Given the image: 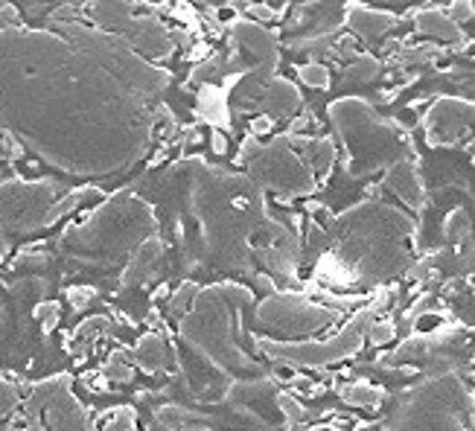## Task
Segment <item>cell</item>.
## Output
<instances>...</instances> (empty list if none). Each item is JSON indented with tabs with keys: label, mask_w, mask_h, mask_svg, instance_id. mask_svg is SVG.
Returning <instances> with one entry per match:
<instances>
[{
	"label": "cell",
	"mask_w": 475,
	"mask_h": 431,
	"mask_svg": "<svg viewBox=\"0 0 475 431\" xmlns=\"http://www.w3.org/2000/svg\"><path fill=\"white\" fill-rule=\"evenodd\" d=\"M470 230H472V221H470L467 213H463V210H452V213L446 216V221H444V237H446L449 242L467 239Z\"/></svg>",
	"instance_id": "cell-21"
},
{
	"label": "cell",
	"mask_w": 475,
	"mask_h": 431,
	"mask_svg": "<svg viewBox=\"0 0 475 431\" xmlns=\"http://www.w3.org/2000/svg\"><path fill=\"white\" fill-rule=\"evenodd\" d=\"M344 23H347V30H353V35H358V39L379 41L382 35H388L393 27H397L400 18L391 15V12L370 9L365 4H347Z\"/></svg>",
	"instance_id": "cell-11"
},
{
	"label": "cell",
	"mask_w": 475,
	"mask_h": 431,
	"mask_svg": "<svg viewBox=\"0 0 475 431\" xmlns=\"http://www.w3.org/2000/svg\"><path fill=\"white\" fill-rule=\"evenodd\" d=\"M164 256H167V248H164V239L158 237H149L141 242V248H137L129 263H125L123 274H120V286H143L149 280H155V274L164 268Z\"/></svg>",
	"instance_id": "cell-10"
},
{
	"label": "cell",
	"mask_w": 475,
	"mask_h": 431,
	"mask_svg": "<svg viewBox=\"0 0 475 431\" xmlns=\"http://www.w3.org/2000/svg\"><path fill=\"white\" fill-rule=\"evenodd\" d=\"M414 30L420 35H428V39H435V41H446V44L463 41V30L440 9L414 12Z\"/></svg>",
	"instance_id": "cell-14"
},
{
	"label": "cell",
	"mask_w": 475,
	"mask_h": 431,
	"mask_svg": "<svg viewBox=\"0 0 475 431\" xmlns=\"http://www.w3.org/2000/svg\"><path fill=\"white\" fill-rule=\"evenodd\" d=\"M272 128H274V120H272V116H265V114H260V116H257V120H254V123H251V134H254V137H257V134H269V132H272Z\"/></svg>",
	"instance_id": "cell-35"
},
{
	"label": "cell",
	"mask_w": 475,
	"mask_h": 431,
	"mask_svg": "<svg viewBox=\"0 0 475 431\" xmlns=\"http://www.w3.org/2000/svg\"><path fill=\"white\" fill-rule=\"evenodd\" d=\"M335 312L300 295H269L257 309V323L286 335H309L332 323Z\"/></svg>",
	"instance_id": "cell-8"
},
{
	"label": "cell",
	"mask_w": 475,
	"mask_h": 431,
	"mask_svg": "<svg viewBox=\"0 0 475 431\" xmlns=\"http://www.w3.org/2000/svg\"><path fill=\"white\" fill-rule=\"evenodd\" d=\"M382 4H405V0H382Z\"/></svg>",
	"instance_id": "cell-40"
},
{
	"label": "cell",
	"mask_w": 475,
	"mask_h": 431,
	"mask_svg": "<svg viewBox=\"0 0 475 431\" xmlns=\"http://www.w3.org/2000/svg\"><path fill=\"white\" fill-rule=\"evenodd\" d=\"M382 184H385L391 193H397L411 210H420L423 202H426L420 172L414 169V163H411V160H397V163H391L388 172H385V181H382Z\"/></svg>",
	"instance_id": "cell-13"
},
{
	"label": "cell",
	"mask_w": 475,
	"mask_h": 431,
	"mask_svg": "<svg viewBox=\"0 0 475 431\" xmlns=\"http://www.w3.org/2000/svg\"><path fill=\"white\" fill-rule=\"evenodd\" d=\"M155 419L167 431H211V419L202 417L199 411H193V408H184L176 402L158 408Z\"/></svg>",
	"instance_id": "cell-16"
},
{
	"label": "cell",
	"mask_w": 475,
	"mask_h": 431,
	"mask_svg": "<svg viewBox=\"0 0 475 431\" xmlns=\"http://www.w3.org/2000/svg\"><path fill=\"white\" fill-rule=\"evenodd\" d=\"M67 4H71V0H15V6H18V9H24L30 18L48 15V12L53 15L56 9H59V6H67Z\"/></svg>",
	"instance_id": "cell-28"
},
{
	"label": "cell",
	"mask_w": 475,
	"mask_h": 431,
	"mask_svg": "<svg viewBox=\"0 0 475 431\" xmlns=\"http://www.w3.org/2000/svg\"><path fill=\"white\" fill-rule=\"evenodd\" d=\"M106 376H108L111 382H120V384H125V382L134 379V370H132L129 361H125V353L114 349V353L108 356V361H106Z\"/></svg>",
	"instance_id": "cell-24"
},
{
	"label": "cell",
	"mask_w": 475,
	"mask_h": 431,
	"mask_svg": "<svg viewBox=\"0 0 475 431\" xmlns=\"http://www.w3.org/2000/svg\"><path fill=\"white\" fill-rule=\"evenodd\" d=\"M219 76H225V56H213L211 62H204L193 70V85H204V82H213Z\"/></svg>",
	"instance_id": "cell-26"
},
{
	"label": "cell",
	"mask_w": 475,
	"mask_h": 431,
	"mask_svg": "<svg viewBox=\"0 0 475 431\" xmlns=\"http://www.w3.org/2000/svg\"><path fill=\"white\" fill-rule=\"evenodd\" d=\"M6 326H9V306H6V297H4V286H0V338H4L6 332Z\"/></svg>",
	"instance_id": "cell-37"
},
{
	"label": "cell",
	"mask_w": 475,
	"mask_h": 431,
	"mask_svg": "<svg viewBox=\"0 0 475 431\" xmlns=\"http://www.w3.org/2000/svg\"><path fill=\"white\" fill-rule=\"evenodd\" d=\"M94 297H97V289H91V286H73V289H67V300H71L73 309H85Z\"/></svg>",
	"instance_id": "cell-32"
},
{
	"label": "cell",
	"mask_w": 475,
	"mask_h": 431,
	"mask_svg": "<svg viewBox=\"0 0 475 431\" xmlns=\"http://www.w3.org/2000/svg\"><path fill=\"white\" fill-rule=\"evenodd\" d=\"M330 120L347 146L344 167L350 175H370L379 167L405 160L411 140L393 120H379L367 102L339 99L330 105Z\"/></svg>",
	"instance_id": "cell-4"
},
{
	"label": "cell",
	"mask_w": 475,
	"mask_h": 431,
	"mask_svg": "<svg viewBox=\"0 0 475 431\" xmlns=\"http://www.w3.org/2000/svg\"><path fill=\"white\" fill-rule=\"evenodd\" d=\"M9 251V239L4 237V233H0V256H4Z\"/></svg>",
	"instance_id": "cell-39"
},
{
	"label": "cell",
	"mask_w": 475,
	"mask_h": 431,
	"mask_svg": "<svg viewBox=\"0 0 475 431\" xmlns=\"http://www.w3.org/2000/svg\"><path fill=\"white\" fill-rule=\"evenodd\" d=\"M300 102H304V99H300V91L292 85V82L274 76L269 85L263 88L257 108L265 116H272V120H286V116H295L298 114Z\"/></svg>",
	"instance_id": "cell-12"
},
{
	"label": "cell",
	"mask_w": 475,
	"mask_h": 431,
	"mask_svg": "<svg viewBox=\"0 0 475 431\" xmlns=\"http://www.w3.org/2000/svg\"><path fill=\"white\" fill-rule=\"evenodd\" d=\"M298 79L304 82V85L315 88V91H327L330 88V70L324 65H318V62L300 65L298 67Z\"/></svg>",
	"instance_id": "cell-22"
},
{
	"label": "cell",
	"mask_w": 475,
	"mask_h": 431,
	"mask_svg": "<svg viewBox=\"0 0 475 431\" xmlns=\"http://www.w3.org/2000/svg\"><path fill=\"white\" fill-rule=\"evenodd\" d=\"M59 202V184L41 181H4L0 184V228L21 233H36L48 221L50 207Z\"/></svg>",
	"instance_id": "cell-7"
},
{
	"label": "cell",
	"mask_w": 475,
	"mask_h": 431,
	"mask_svg": "<svg viewBox=\"0 0 475 431\" xmlns=\"http://www.w3.org/2000/svg\"><path fill=\"white\" fill-rule=\"evenodd\" d=\"M304 163L312 172H318L321 178L330 175L335 163V143L330 137H309V143L304 146Z\"/></svg>",
	"instance_id": "cell-17"
},
{
	"label": "cell",
	"mask_w": 475,
	"mask_h": 431,
	"mask_svg": "<svg viewBox=\"0 0 475 431\" xmlns=\"http://www.w3.org/2000/svg\"><path fill=\"white\" fill-rule=\"evenodd\" d=\"M199 291H202L199 283H193V280H184V283L169 295L167 309H169L172 315H184V312L190 309V303H193L195 297H199Z\"/></svg>",
	"instance_id": "cell-20"
},
{
	"label": "cell",
	"mask_w": 475,
	"mask_h": 431,
	"mask_svg": "<svg viewBox=\"0 0 475 431\" xmlns=\"http://www.w3.org/2000/svg\"><path fill=\"white\" fill-rule=\"evenodd\" d=\"M254 286H257L260 291H265V295H274V280L269 277V274H257V277H254Z\"/></svg>",
	"instance_id": "cell-38"
},
{
	"label": "cell",
	"mask_w": 475,
	"mask_h": 431,
	"mask_svg": "<svg viewBox=\"0 0 475 431\" xmlns=\"http://www.w3.org/2000/svg\"><path fill=\"white\" fill-rule=\"evenodd\" d=\"M242 306H251V291L246 286L222 283L202 289L178 326L181 338L199 358L211 361L222 373L260 370L237 344V332H242Z\"/></svg>",
	"instance_id": "cell-3"
},
{
	"label": "cell",
	"mask_w": 475,
	"mask_h": 431,
	"mask_svg": "<svg viewBox=\"0 0 475 431\" xmlns=\"http://www.w3.org/2000/svg\"><path fill=\"white\" fill-rule=\"evenodd\" d=\"M169 347H167V338L160 332H146L141 341L134 344V361L141 365L146 373H160L167 370L169 365Z\"/></svg>",
	"instance_id": "cell-15"
},
{
	"label": "cell",
	"mask_w": 475,
	"mask_h": 431,
	"mask_svg": "<svg viewBox=\"0 0 475 431\" xmlns=\"http://www.w3.org/2000/svg\"><path fill=\"white\" fill-rule=\"evenodd\" d=\"M379 70H382V62L376 56H370V53H356L353 58H350V65H347V70H344V76H347V82H374L376 76H379Z\"/></svg>",
	"instance_id": "cell-19"
},
{
	"label": "cell",
	"mask_w": 475,
	"mask_h": 431,
	"mask_svg": "<svg viewBox=\"0 0 475 431\" xmlns=\"http://www.w3.org/2000/svg\"><path fill=\"white\" fill-rule=\"evenodd\" d=\"M274 405H277V411L283 414V426H298L300 419L307 417V408L289 393H274Z\"/></svg>",
	"instance_id": "cell-23"
},
{
	"label": "cell",
	"mask_w": 475,
	"mask_h": 431,
	"mask_svg": "<svg viewBox=\"0 0 475 431\" xmlns=\"http://www.w3.org/2000/svg\"><path fill=\"white\" fill-rule=\"evenodd\" d=\"M367 338H370V344H385L393 338V323L391 321H382V323H370V330H367Z\"/></svg>",
	"instance_id": "cell-33"
},
{
	"label": "cell",
	"mask_w": 475,
	"mask_h": 431,
	"mask_svg": "<svg viewBox=\"0 0 475 431\" xmlns=\"http://www.w3.org/2000/svg\"><path fill=\"white\" fill-rule=\"evenodd\" d=\"M158 233L155 210L132 193H120L108 198L99 210H94L85 221L71 225L59 237V251L71 260L94 268L120 265V260L132 256L141 242Z\"/></svg>",
	"instance_id": "cell-2"
},
{
	"label": "cell",
	"mask_w": 475,
	"mask_h": 431,
	"mask_svg": "<svg viewBox=\"0 0 475 431\" xmlns=\"http://www.w3.org/2000/svg\"><path fill=\"white\" fill-rule=\"evenodd\" d=\"M339 396H341L347 405L376 408L382 400H385V391L374 388V384H367V382H353V384H344V388H339Z\"/></svg>",
	"instance_id": "cell-18"
},
{
	"label": "cell",
	"mask_w": 475,
	"mask_h": 431,
	"mask_svg": "<svg viewBox=\"0 0 475 431\" xmlns=\"http://www.w3.org/2000/svg\"><path fill=\"white\" fill-rule=\"evenodd\" d=\"M169 70L82 21L0 30V125L67 175H114L141 160L176 116Z\"/></svg>",
	"instance_id": "cell-1"
},
{
	"label": "cell",
	"mask_w": 475,
	"mask_h": 431,
	"mask_svg": "<svg viewBox=\"0 0 475 431\" xmlns=\"http://www.w3.org/2000/svg\"><path fill=\"white\" fill-rule=\"evenodd\" d=\"M59 315H62L59 303H50V300L36 303V309H32V318L41 323L44 332H53L56 330V323H59Z\"/></svg>",
	"instance_id": "cell-27"
},
{
	"label": "cell",
	"mask_w": 475,
	"mask_h": 431,
	"mask_svg": "<svg viewBox=\"0 0 475 431\" xmlns=\"http://www.w3.org/2000/svg\"><path fill=\"white\" fill-rule=\"evenodd\" d=\"M106 431H137L134 428V408H129V405L117 408L111 417V423L106 426Z\"/></svg>",
	"instance_id": "cell-30"
},
{
	"label": "cell",
	"mask_w": 475,
	"mask_h": 431,
	"mask_svg": "<svg viewBox=\"0 0 475 431\" xmlns=\"http://www.w3.org/2000/svg\"><path fill=\"white\" fill-rule=\"evenodd\" d=\"M251 169V181L265 186L289 202V198L298 195H309L315 190V175L307 167L304 160L295 155L292 143L286 137H274L269 146H263L257 155L248 160Z\"/></svg>",
	"instance_id": "cell-6"
},
{
	"label": "cell",
	"mask_w": 475,
	"mask_h": 431,
	"mask_svg": "<svg viewBox=\"0 0 475 431\" xmlns=\"http://www.w3.org/2000/svg\"><path fill=\"white\" fill-rule=\"evenodd\" d=\"M426 140L432 146H455L458 140L475 134V105L455 97H440L426 114Z\"/></svg>",
	"instance_id": "cell-9"
},
{
	"label": "cell",
	"mask_w": 475,
	"mask_h": 431,
	"mask_svg": "<svg viewBox=\"0 0 475 431\" xmlns=\"http://www.w3.org/2000/svg\"><path fill=\"white\" fill-rule=\"evenodd\" d=\"M382 303H370L367 309L356 312L350 321H347L344 330L330 338V341H304V344H283V341H269V338H257L254 347L265 353L274 361H283V365H298V367H324L332 365V361L350 358L362 341L367 338L370 323H374L376 312Z\"/></svg>",
	"instance_id": "cell-5"
},
{
	"label": "cell",
	"mask_w": 475,
	"mask_h": 431,
	"mask_svg": "<svg viewBox=\"0 0 475 431\" xmlns=\"http://www.w3.org/2000/svg\"><path fill=\"white\" fill-rule=\"evenodd\" d=\"M248 12H251V15H257L260 21H274V18H277V9H272V6H263V4H254V6H248Z\"/></svg>",
	"instance_id": "cell-36"
},
{
	"label": "cell",
	"mask_w": 475,
	"mask_h": 431,
	"mask_svg": "<svg viewBox=\"0 0 475 431\" xmlns=\"http://www.w3.org/2000/svg\"><path fill=\"white\" fill-rule=\"evenodd\" d=\"M6 431H13V428H6Z\"/></svg>",
	"instance_id": "cell-41"
},
{
	"label": "cell",
	"mask_w": 475,
	"mask_h": 431,
	"mask_svg": "<svg viewBox=\"0 0 475 431\" xmlns=\"http://www.w3.org/2000/svg\"><path fill=\"white\" fill-rule=\"evenodd\" d=\"M18 408V388L13 382L0 379V419L9 417Z\"/></svg>",
	"instance_id": "cell-29"
},
{
	"label": "cell",
	"mask_w": 475,
	"mask_h": 431,
	"mask_svg": "<svg viewBox=\"0 0 475 431\" xmlns=\"http://www.w3.org/2000/svg\"><path fill=\"white\" fill-rule=\"evenodd\" d=\"M263 146H260V140L257 137H246V140H242V149H239V163H248L254 155H257V151H260Z\"/></svg>",
	"instance_id": "cell-34"
},
{
	"label": "cell",
	"mask_w": 475,
	"mask_h": 431,
	"mask_svg": "<svg viewBox=\"0 0 475 431\" xmlns=\"http://www.w3.org/2000/svg\"><path fill=\"white\" fill-rule=\"evenodd\" d=\"M446 15H449L452 21H455L458 27H461V23H467V21H475V6H472V0H452Z\"/></svg>",
	"instance_id": "cell-31"
},
{
	"label": "cell",
	"mask_w": 475,
	"mask_h": 431,
	"mask_svg": "<svg viewBox=\"0 0 475 431\" xmlns=\"http://www.w3.org/2000/svg\"><path fill=\"white\" fill-rule=\"evenodd\" d=\"M437 47L435 44H420V47H409V50H402L397 58H400V65H428V62H435L437 58Z\"/></svg>",
	"instance_id": "cell-25"
}]
</instances>
